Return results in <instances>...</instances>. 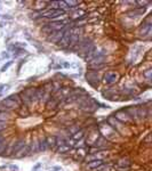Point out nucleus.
Here are the masks:
<instances>
[{
    "mask_svg": "<svg viewBox=\"0 0 152 171\" xmlns=\"http://www.w3.org/2000/svg\"><path fill=\"white\" fill-rule=\"evenodd\" d=\"M20 97L22 99L23 106L31 107L34 103H37V96H35V88H27L20 92Z\"/></svg>",
    "mask_w": 152,
    "mask_h": 171,
    "instance_id": "obj_1",
    "label": "nucleus"
},
{
    "mask_svg": "<svg viewBox=\"0 0 152 171\" xmlns=\"http://www.w3.org/2000/svg\"><path fill=\"white\" fill-rule=\"evenodd\" d=\"M41 12H42V17H45L48 21H55L59 17L64 16L66 14V12L62 10L60 8H57V9H47V8H45Z\"/></svg>",
    "mask_w": 152,
    "mask_h": 171,
    "instance_id": "obj_2",
    "label": "nucleus"
},
{
    "mask_svg": "<svg viewBox=\"0 0 152 171\" xmlns=\"http://www.w3.org/2000/svg\"><path fill=\"white\" fill-rule=\"evenodd\" d=\"M71 32H72V26L66 25V30L62 37V39L56 43L59 47H61L62 49H67L69 45H70V38H71Z\"/></svg>",
    "mask_w": 152,
    "mask_h": 171,
    "instance_id": "obj_3",
    "label": "nucleus"
},
{
    "mask_svg": "<svg viewBox=\"0 0 152 171\" xmlns=\"http://www.w3.org/2000/svg\"><path fill=\"white\" fill-rule=\"evenodd\" d=\"M151 30L152 25L141 23V25L138 26V35L144 40H150L151 39Z\"/></svg>",
    "mask_w": 152,
    "mask_h": 171,
    "instance_id": "obj_4",
    "label": "nucleus"
},
{
    "mask_svg": "<svg viewBox=\"0 0 152 171\" xmlns=\"http://www.w3.org/2000/svg\"><path fill=\"white\" fill-rule=\"evenodd\" d=\"M108 124L117 132V134H122V130H123V123H121L120 121H118L115 116H109L108 117Z\"/></svg>",
    "mask_w": 152,
    "mask_h": 171,
    "instance_id": "obj_5",
    "label": "nucleus"
},
{
    "mask_svg": "<svg viewBox=\"0 0 152 171\" xmlns=\"http://www.w3.org/2000/svg\"><path fill=\"white\" fill-rule=\"evenodd\" d=\"M86 80L87 82L94 87V88H97L98 83H100V75L97 72H94V71H88L87 74H86Z\"/></svg>",
    "mask_w": 152,
    "mask_h": 171,
    "instance_id": "obj_6",
    "label": "nucleus"
},
{
    "mask_svg": "<svg viewBox=\"0 0 152 171\" xmlns=\"http://www.w3.org/2000/svg\"><path fill=\"white\" fill-rule=\"evenodd\" d=\"M0 106L5 107L6 110H9V111H12V110H18V109L21 107L14 99H10L9 97L3 98V99L1 100V103H0Z\"/></svg>",
    "mask_w": 152,
    "mask_h": 171,
    "instance_id": "obj_7",
    "label": "nucleus"
},
{
    "mask_svg": "<svg viewBox=\"0 0 152 171\" xmlns=\"http://www.w3.org/2000/svg\"><path fill=\"white\" fill-rule=\"evenodd\" d=\"M65 30H66V25L62 29V30H60V31L52 32V33L47 37V41H49V42H52V43H57V42L62 39V37H63Z\"/></svg>",
    "mask_w": 152,
    "mask_h": 171,
    "instance_id": "obj_8",
    "label": "nucleus"
},
{
    "mask_svg": "<svg viewBox=\"0 0 152 171\" xmlns=\"http://www.w3.org/2000/svg\"><path fill=\"white\" fill-rule=\"evenodd\" d=\"M47 24H48V26L50 28V30H52L53 32H55V31H60V30H62L65 25H67V21L55 20V21H49Z\"/></svg>",
    "mask_w": 152,
    "mask_h": 171,
    "instance_id": "obj_9",
    "label": "nucleus"
},
{
    "mask_svg": "<svg viewBox=\"0 0 152 171\" xmlns=\"http://www.w3.org/2000/svg\"><path fill=\"white\" fill-rule=\"evenodd\" d=\"M115 117H116L118 121H120L121 123H132V122H133V120L130 119V116L125 112L123 109L119 110V111H117L116 114H115Z\"/></svg>",
    "mask_w": 152,
    "mask_h": 171,
    "instance_id": "obj_10",
    "label": "nucleus"
},
{
    "mask_svg": "<svg viewBox=\"0 0 152 171\" xmlns=\"http://www.w3.org/2000/svg\"><path fill=\"white\" fill-rule=\"evenodd\" d=\"M119 79V74L116 73V72H108L105 75H104V81L105 83L108 85H112V83H116Z\"/></svg>",
    "mask_w": 152,
    "mask_h": 171,
    "instance_id": "obj_11",
    "label": "nucleus"
},
{
    "mask_svg": "<svg viewBox=\"0 0 152 171\" xmlns=\"http://www.w3.org/2000/svg\"><path fill=\"white\" fill-rule=\"evenodd\" d=\"M144 12H145V8H143V7H135L134 9L127 12L126 15H127L128 17H130V18H134V17H137V16L143 15Z\"/></svg>",
    "mask_w": 152,
    "mask_h": 171,
    "instance_id": "obj_12",
    "label": "nucleus"
},
{
    "mask_svg": "<svg viewBox=\"0 0 152 171\" xmlns=\"http://www.w3.org/2000/svg\"><path fill=\"white\" fill-rule=\"evenodd\" d=\"M12 119V113L9 110H6L5 107L0 106V121L1 122H7Z\"/></svg>",
    "mask_w": 152,
    "mask_h": 171,
    "instance_id": "obj_13",
    "label": "nucleus"
},
{
    "mask_svg": "<svg viewBox=\"0 0 152 171\" xmlns=\"http://www.w3.org/2000/svg\"><path fill=\"white\" fill-rule=\"evenodd\" d=\"M29 155H31L30 148H29V145H25L22 149H20V151L15 154V157H17V159H22V157H24V156H29Z\"/></svg>",
    "mask_w": 152,
    "mask_h": 171,
    "instance_id": "obj_14",
    "label": "nucleus"
},
{
    "mask_svg": "<svg viewBox=\"0 0 152 171\" xmlns=\"http://www.w3.org/2000/svg\"><path fill=\"white\" fill-rule=\"evenodd\" d=\"M104 164V161L103 160H101V159H97V160H91L88 162V164H87V167L91 169V170H96L98 167H101V166H103Z\"/></svg>",
    "mask_w": 152,
    "mask_h": 171,
    "instance_id": "obj_15",
    "label": "nucleus"
},
{
    "mask_svg": "<svg viewBox=\"0 0 152 171\" xmlns=\"http://www.w3.org/2000/svg\"><path fill=\"white\" fill-rule=\"evenodd\" d=\"M25 146V142H24V139H18V140H16L15 144L13 145V148H12V153L15 155L20 149H22L23 147Z\"/></svg>",
    "mask_w": 152,
    "mask_h": 171,
    "instance_id": "obj_16",
    "label": "nucleus"
},
{
    "mask_svg": "<svg viewBox=\"0 0 152 171\" xmlns=\"http://www.w3.org/2000/svg\"><path fill=\"white\" fill-rule=\"evenodd\" d=\"M85 13L81 10V9H79V8H77V9H73V10H69V15H70V20H73V21H76V20H78L81 15H84Z\"/></svg>",
    "mask_w": 152,
    "mask_h": 171,
    "instance_id": "obj_17",
    "label": "nucleus"
},
{
    "mask_svg": "<svg viewBox=\"0 0 152 171\" xmlns=\"http://www.w3.org/2000/svg\"><path fill=\"white\" fill-rule=\"evenodd\" d=\"M106 62L105 63H101V64H88L87 67L89 71H94V72H97V71H102L104 67H106Z\"/></svg>",
    "mask_w": 152,
    "mask_h": 171,
    "instance_id": "obj_18",
    "label": "nucleus"
},
{
    "mask_svg": "<svg viewBox=\"0 0 152 171\" xmlns=\"http://www.w3.org/2000/svg\"><path fill=\"white\" fill-rule=\"evenodd\" d=\"M132 164H133V162H132L129 159L122 157V159H120V160L118 161L117 167H122V168H128V169H130V168H132Z\"/></svg>",
    "mask_w": 152,
    "mask_h": 171,
    "instance_id": "obj_19",
    "label": "nucleus"
},
{
    "mask_svg": "<svg viewBox=\"0 0 152 171\" xmlns=\"http://www.w3.org/2000/svg\"><path fill=\"white\" fill-rule=\"evenodd\" d=\"M29 148H30L31 154H37L38 152H40V149H39V139H33L29 145Z\"/></svg>",
    "mask_w": 152,
    "mask_h": 171,
    "instance_id": "obj_20",
    "label": "nucleus"
},
{
    "mask_svg": "<svg viewBox=\"0 0 152 171\" xmlns=\"http://www.w3.org/2000/svg\"><path fill=\"white\" fill-rule=\"evenodd\" d=\"M65 3H66V6H67V8H69V10H73V9H77V8H79L78 6L81 3L80 1H77V0H66L65 1Z\"/></svg>",
    "mask_w": 152,
    "mask_h": 171,
    "instance_id": "obj_21",
    "label": "nucleus"
},
{
    "mask_svg": "<svg viewBox=\"0 0 152 171\" xmlns=\"http://www.w3.org/2000/svg\"><path fill=\"white\" fill-rule=\"evenodd\" d=\"M46 142L49 148H53L56 146V136H48L46 137Z\"/></svg>",
    "mask_w": 152,
    "mask_h": 171,
    "instance_id": "obj_22",
    "label": "nucleus"
},
{
    "mask_svg": "<svg viewBox=\"0 0 152 171\" xmlns=\"http://www.w3.org/2000/svg\"><path fill=\"white\" fill-rule=\"evenodd\" d=\"M39 149L40 152H46L49 149L47 142H46V138H42V139H39Z\"/></svg>",
    "mask_w": 152,
    "mask_h": 171,
    "instance_id": "obj_23",
    "label": "nucleus"
},
{
    "mask_svg": "<svg viewBox=\"0 0 152 171\" xmlns=\"http://www.w3.org/2000/svg\"><path fill=\"white\" fill-rule=\"evenodd\" d=\"M57 105H59V103L53 98V97H50V99L46 103V106H47V109L48 110H54V109H56L57 107Z\"/></svg>",
    "mask_w": 152,
    "mask_h": 171,
    "instance_id": "obj_24",
    "label": "nucleus"
},
{
    "mask_svg": "<svg viewBox=\"0 0 152 171\" xmlns=\"http://www.w3.org/2000/svg\"><path fill=\"white\" fill-rule=\"evenodd\" d=\"M84 136H85V131L84 130H79V131H77L74 135H72L71 137H72V139L73 140H76V142H78V140H82V138H84Z\"/></svg>",
    "mask_w": 152,
    "mask_h": 171,
    "instance_id": "obj_25",
    "label": "nucleus"
},
{
    "mask_svg": "<svg viewBox=\"0 0 152 171\" xmlns=\"http://www.w3.org/2000/svg\"><path fill=\"white\" fill-rule=\"evenodd\" d=\"M44 95H45V90H44L42 87H40V88H35V96H37V100H38V102H40V100L42 99Z\"/></svg>",
    "mask_w": 152,
    "mask_h": 171,
    "instance_id": "obj_26",
    "label": "nucleus"
},
{
    "mask_svg": "<svg viewBox=\"0 0 152 171\" xmlns=\"http://www.w3.org/2000/svg\"><path fill=\"white\" fill-rule=\"evenodd\" d=\"M71 149V146H70V144L69 145H62V146H57V149H56V152L57 153H60V154H63V153H66V152H69Z\"/></svg>",
    "mask_w": 152,
    "mask_h": 171,
    "instance_id": "obj_27",
    "label": "nucleus"
},
{
    "mask_svg": "<svg viewBox=\"0 0 152 171\" xmlns=\"http://www.w3.org/2000/svg\"><path fill=\"white\" fill-rule=\"evenodd\" d=\"M10 99H14L20 106H23V103H22V99H21V97H20V94H12V95H9L8 96Z\"/></svg>",
    "mask_w": 152,
    "mask_h": 171,
    "instance_id": "obj_28",
    "label": "nucleus"
},
{
    "mask_svg": "<svg viewBox=\"0 0 152 171\" xmlns=\"http://www.w3.org/2000/svg\"><path fill=\"white\" fill-rule=\"evenodd\" d=\"M143 77H144L148 81H150V80H151V77H152V70L151 69H148L147 71H144V72H143Z\"/></svg>",
    "mask_w": 152,
    "mask_h": 171,
    "instance_id": "obj_29",
    "label": "nucleus"
},
{
    "mask_svg": "<svg viewBox=\"0 0 152 171\" xmlns=\"http://www.w3.org/2000/svg\"><path fill=\"white\" fill-rule=\"evenodd\" d=\"M7 147H8V145L6 142V139L2 142H0V155H2V153H5V151L7 149Z\"/></svg>",
    "mask_w": 152,
    "mask_h": 171,
    "instance_id": "obj_30",
    "label": "nucleus"
},
{
    "mask_svg": "<svg viewBox=\"0 0 152 171\" xmlns=\"http://www.w3.org/2000/svg\"><path fill=\"white\" fill-rule=\"evenodd\" d=\"M12 64H13V62H12V60H9L7 64H5V65L1 67V70H0V71H1V72H5V71H6V70H7V69H8V67L12 65Z\"/></svg>",
    "mask_w": 152,
    "mask_h": 171,
    "instance_id": "obj_31",
    "label": "nucleus"
},
{
    "mask_svg": "<svg viewBox=\"0 0 152 171\" xmlns=\"http://www.w3.org/2000/svg\"><path fill=\"white\" fill-rule=\"evenodd\" d=\"M7 122H1L0 121V131H2V130H5L6 128H7Z\"/></svg>",
    "mask_w": 152,
    "mask_h": 171,
    "instance_id": "obj_32",
    "label": "nucleus"
},
{
    "mask_svg": "<svg viewBox=\"0 0 152 171\" xmlns=\"http://www.w3.org/2000/svg\"><path fill=\"white\" fill-rule=\"evenodd\" d=\"M115 170L116 171H129L130 169H128V168H122V167H115Z\"/></svg>",
    "mask_w": 152,
    "mask_h": 171,
    "instance_id": "obj_33",
    "label": "nucleus"
},
{
    "mask_svg": "<svg viewBox=\"0 0 152 171\" xmlns=\"http://www.w3.org/2000/svg\"><path fill=\"white\" fill-rule=\"evenodd\" d=\"M135 3H138V5H141V6H145V5H150L151 2H148V1H136Z\"/></svg>",
    "mask_w": 152,
    "mask_h": 171,
    "instance_id": "obj_34",
    "label": "nucleus"
},
{
    "mask_svg": "<svg viewBox=\"0 0 152 171\" xmlns=\"http://www.w3.org/2000/svg\"><path fill=\"white\" fill-rule=\"evenodd\" d=\"M3 88H6V86H5V85H0V94L2 92V90H3Z\"/></svg>",
    "mask_w": 152,
    "mask_h": 171,
    "instance_id": "obj_35",
    "label": "nucleus"
},
{
    "mask_svg": "<svg viewBox=\"0 0 152 171\" xmlns=\"http://www.w3.org/2000/svg\"><path fill=\"white\" fill-rule=\"evenodd\" d=\"M10 169H13V170H18V168H17L16 166H10Z\"/></svg>",
    "mask_w": 152,
    "mask_h": 171,
    "instance_id": "obj_36",
    "label": "nucleus"
},
{
    "mask_svg": "<svg viewBox=\"0 0 152 171\" xmlns=\"http://www.w3.org/2000/svg\"><path fill=\"white\" fill-rule=\"evenodd\" d=\"M3 140H5V137H3L2 135H0V142H2Z\"/></svg>",
    "mask_w": 152,
    "mask_h": 171,
    "instance_id": "obj_37",
    "label": "nucleus"
},
{
    "mask_svg": "<svg viewBox=\"0 0 152 171\" xmlns=\"http://www.w3.org/2000/svg\"><path fill=\"white\" fill-rule=\"evenodd\" d=\"M2 56L6 58V57H8V54H7V53H3V54H2Z\"/></svg>",
    "mask_w": 152,
    "mask_h": 171,
    "instance_id": "obj_38",
    "label": "nucleus"
}]
</instances>
